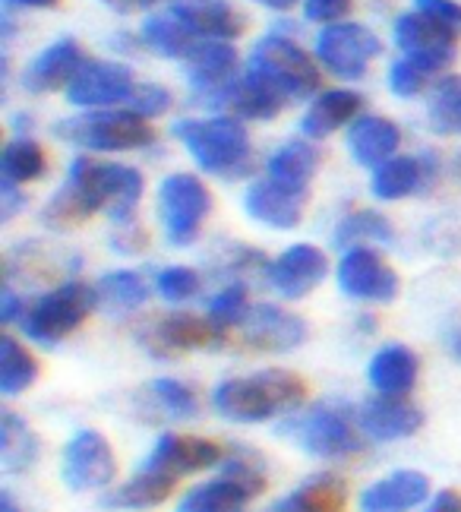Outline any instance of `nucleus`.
<instances>
[{"label": "nucleus", "mask_w": 461, "mask_h": 512, "mask_svg": "<svg viewBox=\"0 0 461 512\" xmlns=\"http://www.w3.org/2000/svg\"><path fill=\"white\" fill-rule=\"evenodd\" d=\"M95 291H98V307H105L108 313H130L149 301V285L133 269H114L102 275Z\"/></svg>", "instance_id": "35"}, {"label": "nucleus", "mask_w": 461, "mask_h": 512, "mask_svg": "<svg viewBox=\"0 0 461 512\" xmlns=\"http://www.w3.org/2000/svg\"><path fill=\"white\" fill-rule=\"evenodd\" d=\"M187 83L196 95V102H209L222 92L231 80H237V51L222 38H199L196 48L184 61Z\"/></svg>", "instance_id": "17"}, {"label": "nucleus", "mask_w": 461, "mask_h": 512, "mask_svg": "<svg viewBox=\"0 0 461 512\" xmlns=\"http://www.w3.org/2000/svg\"><path fill=\"white\" fill-rule=\"evenodd\" d=\"M143 342L155 358H174V354L184 351L218 348L225 342V329H218L209 317L203 320L193 317V313H171V317L146 329Z\"/></svg>", "instance_id": "16"}, {"label": "nucleus", "mask_w": 461, "mask_h": 512, "mask_svg": "<svg viewBox=\"0 0 461 512\" xmlns=\"http://www.w3.org/2000/svg\"><path fill=\"white\" fill-rule=\"evenodd\" d=\"M86 64L89 61L83 54V45H79L76 38H57L54 45L42 48L29 61V67L23 70V86L32 95H48L54 89H67Z\"/></svg>", "instance_id": "20"}, {"label": "nucleus", "mask_w": 461, "mask_h": 512, "mask_svg": "<svg viewBox=\"0 0 461 512\" xmlns=\"http://www.w3.org/2000/svg\"><path fill=\"white\" fill-rule=\"evenodd\" d=\"M379 54H383V42L360 23H332L316 35L319 64L338 80H360Z\"/></svg>", "instance_id": "10"}, {"label": "nucleus", "mask_w": 461, "mask_h": 512, "mask_svg": "<svg viewBox=\"0 0 461 512\" xmlns=\"http://www.w3.org/2000/svg\"><path fill=\"white\" fill-rule=\"evenodd\" d=\"M26 206V193H19V184H10V181H0V222H10L13 215Z\"/></svg>", "instance_id": "47"}, {"label": "nucleus", "mask_w": 461, "mask_h": 512, "mask_svg": "<svg viewBox=\"0 0 461 512\" xmlns=\"http://www.w3.org/2000/svg\"><path fill=\"white\" fill-rule=\"evenodd\" d=\"M174 136L187 146L193 162L206 174L237 181L253 168V146L247 127L231 114L218 117H184L174 124Z\"/></svg>", "instance_id": "3"}, {"label": "nucleus", "mask_w": 461, "mask_h": 512, "mask_svg": "<svg viewBox=\"0 0 461 512\" xmlns=\"http://www.w3.org/2000/svg\"><path fill=\"white\" fill-rule=\"evenodd\" d=\"M105 7H111L114 13H136V10H149L158 0H102Z\"/></svg>", "instance_id": "50"}, {"label": "nucleus", "mask_w": 461, "mask_h": 512, "mask_svg": "<svg viewBox=\"0 0 461 512\" xmlns=\"http://www.w3.org/2000/svg\"><path fill=\"white\" fill-rule=\"evenodd\" d=\"M307 190H294L266 177V181H253L244 193V209L253 222L269 228H297L304 219Z\"/></svg>", "instance_id": "21"}, {"label": "nucleus", "mask_w": 461, "mask_h": 512, "mask_svg": "<svg viewBox=\"0 0 461 512\" xmlns=\"http://www.w3.org/2000/svg\"><path fill=\"white\" fill-rule=\"evenodd\" d=\"M171 108V92L165 86H158V83H139L133 98H130V105L127 111L139 114V117H158V114H165Z\"/></svg>", "instance_id": "43"}, {"label": "nucleus", "mask_w": 461, "mask_h": 512, "mask_svg": "<svg viewBox=\"0 0 461 512\" xmlns=\"http://www.w3.org/2000/svg\"><path fill=\"white\" fill-rule=\"evenodd\" d=\"M338 288L354 301L389 304L398 294V275L376 250L354 247L345 250L342 263H338Z\"/></svg>", "instance_id": "13"}, {"label": "nucleus", "mask_w": 461, "mask_h": 512, "mask_svg": "<svg viewBox=\"0 0 461 512\" xmlns=\"http://www.w3.org/2000/svg\"><path fill=\"white\" fill-rule=\"evenodd\" d=\"M95 307H98L95 285L70 279L42 294V298H35L19 323H23V332L32 342L51 348L57 342H64L73 329L83 326Z\"/></svg>", "instance_id": "5"}, {"label": "nucleus", "mask_w": 461, "mask_h": 512, "mask_svg": "<svg viewBox=\"0 0 461 512\" xmlns=\"http://www.w3.org/2000/svg\"><path fill=\"white\" fill-rule=\"evenodd\" d=\"M146 244H149V238H146V228L139 225L136 219L133 222H120V228L111 234V247L117 250V253H143L146 250Z\"/></svg>", "instance_id": "46"}, {"label": "nucleus", "mask_w": 461, "mask_h": 512, "mask_svg": "<svg viewBox=\"0 0 461 512\" xmlns=\"http://www.w3.org/2000/svg\"><path fill=\"white\" fill-rule=\"evenodd\" d=\"M360 108H364V95L354 89L319 92L304 117H300V133H304V140H326L335 130L354 124L360 117Z\"/></svg>", "instance_id": "23"}, {"label": "nucleus", "mask_w": 461, "mask_h": 512, "mask_svg": "<svg viewBox=\"0 0 461 512\" xmlns=\"http://www.w3.org/2000/svg\"><path fill=\"white\" fill-rule=\"evenodd\" d=\"M23 313H26V301L19 298L10 285H4V294H0V320H4V323L23 320Z\"/></svg>", "instance_id": "48"}, {"label": "nucleus", "mask_w": 461, "mask_h": 512, "mask_svg": "<svg viewBox=\"0 0 461 512\" xmlns=\"http://www.w3.org/2000/svg\"><path fill=\"white\" fill-rule=\"evenodd\" d=\"M250 70L288 95V102L310 98L319 89V67L288 32H269L250 54Z\"/></svg>", "instance_id": "7"}, {"label": "nucleus", "mask_w": 461, "mask_h": 512, "mask_svg": "<svg viewBox=\"0 0 461 512\" xmlns=\"http://www.w3.org/2000/svg\"><path fill=\"white\" fill-rule=\"evenodd\" d=\"M427 124L439 136H455L461 133V76H443L427 105Z\"/></svg>", "instance_id": "38"}, {"label": "nucleus", "mask_w": 461, "mask_h": 512, "mask_svg": "<svg viewBox=\"0 0 461 512\" xmlns=\"http://www.w3.org/2000/svg\"><path fill=\"white\" fill-rule=\"evenodd\" d=\"M171 494H174V478L171 475L143 468L130 481L108 490V494L102 497V503L111 506V509H152V506H162Z\"/></svg>", "instance_id": "31"}, {"label": "nucleus", "mask_w": 461, "mask_h": 512, "mask_svg": "<svg viewBox=\"0 0 461 512\" xmlns=\"http://www.w3.org/2000/svg\"><path fill=\"white\" fill-rule=\"evenodd\" d=\"M237 329L240 342L263 354H285L307 342V323L275 304H253Z\"/></svg>", "instance_id": "14"}, {"label": "nucleus", "mask_w": 461, "mask_h": 512, "mask_svg": "<svg viewBox=\"0 0 461 512\" xmlns=\"http://www.w3.org/2000/svg\"><path fill=\"white\" fill-rule=\"evenodd\" d=\"M199 285H203L199 282V272L190 266H168L158 272V279H155L158 294H162L168 304H184V301L196 298Z\"/></svg>", "instance_id": "42"}, {"label": "nucleus", "mask_w": 461, "mask_h": 512, "mask_svg": "<svg viewBox=\"0 0 461 512\" xmlns=\"http://www.w3.org/2000/svg\"><path fill=\"white\" fill-rule=\"evenodd\" d=\"M225 456V449L203 440V437H184V433H162L152 452L146 456V471H162V475L180 478V475H193V471H203L218 465Z\"/></svg>", "instance_id": "19"}, {"label": "nucleus", "mask_w": 461, "mask_h": 512, "mask_svg": "<svg viewBox=\"0 0 461 512\" xmlns=\"http://www.w3.org/2000/svg\"><path fill=\"white\" fill-rule=\"evenodd\" d=\"M417 354L405 345H386L370 361V383L379 396H408L417 383Z\"/></svg>", "instance_id": "28"}, {"label": "nucleus", "mask_w": 461, "mask_h": 512, "mask_svg": "<svg viewBox=\"0 0 461 512\" xmlns=\"http://www.w3.org/2000/svg\"><path fill=\"white\" fill-rule=\"evenodd\" d=\"M146 396L155 402V408H162L168 418H196L199 411V399L196 392L187 383L177 380H152L146 386Z\"/></svg>", "instance_id": "40"}, {"label": "nucleus", "mask_w": 461, "mask_h": 512, "mask_svg": "<svg viewBox=\"0 0 461 512\" xmlns=\"http://www.w3.org/2000/svg\"><path fill=\"white\" fill-rule=\"evenodd\" d=\"M398 146H402V130L383 114H360L348 127V152L364 168H379L395 159Z\"/></svg>", "instance_id": "24"}, {"label": "nucleus", "mask_w": 461, "mask_h": 512, "mask_svg": "<svg viewBox=\"0 0 461 512\" xmlns=\"http://www.w3.org/2000/svg\"><path fill=\"white\" fill-rule=\"evenodd\" d=\"M212 212V193L196 174H168L158 187V215L168 234V244L187 247Z\"/></svg>", "instance_id": "9"}, {"label": "nucleus", "mask_w": 461, "mask_h": 512, "mask_svg": "<svg viewBox=\"0 0 461 512\" xmlns=\"http://www.w3.org/2000/svg\"><path fill=\"white\" fill-rule=\"evenodd\" d=\"M360 427L379 443L408 440L424 427V411L408 396H376L360 408Z\"/></svg>", "instance_id": "22"}, {"label": "nucleus", "mask_w": 461, "mask_h": 512, "mask_svg": "<svg viewBox=\"0 0 461 512\" xmlns=\"http://www.w3.org/2000/svg\"><path fill=\"white\" fill-rule=\"evenodd\" d=\"M433 155H395L373 171V196L376 200H405V196L424 190L433 181Z\"/></svg>", "instance_id": "26"}, {"label": "nucleus", "mask_w": 461, "mask_h": 512, "mask_svg": "<svg viewBox=\"0 0 461 512\" xmlns=\"http://www.w3.org/2000/svg\"><path fill=\"white\" fill-rule=\"evenodd\" d=\"M38 377V361L13 336H0V392L7 399L26 392Z\"/></svg>", "instance_id": "37"}, {"label": "nucleus", "mask_w": 461, "mask_h": 512, "mask_svg": "<svg viewBox=\"0 0 461 512\" xmlns=\"http://www.w3.org/2000/svg\"><path fill=\"white\" fill-rule=\"evenodd\" d=\"M0 512H19V506L13 503V497L7 494V490L0 494Z\"/></svg>", "instance_id": "54"}, {"label": "nucleus", "mask_w": 461, "mask_h": 512, "mask_svg": "<svg viewBox=\"0 0 461 512\" xmlns=\"http://www.w3.org/2000/svg\"><path fill=\"white\" fill-rule=\"evenodd\" d=\"M329 275L326 253L313 244H294L266 263V282L288 301H300Z\"/></svg>", "instance_id": "15"}, {"label": "nucleus", "mask_w": 461, "mask_h": 512, "mask_svg": "<svg viewBox=\"0 0 461 512\" xmlns=\"http://www.w3.org/2000/svg\"><path fill=\"white\" fill-rule=\"evenodd\" d=\"M54 133L89 152H133L155 143V130L146 117L127 108H98L57 121Z\"/></svg>", "instance_id": "4"}, {"label": "nucleus", "mask_w": 461, "mask_h": 512, "mask_svg": "<svg viewBox=\"0 0 461 512\" xmlns=\"http://www.w3.org/2000/svg\"><path fill=\"white\" fill-rule=\"evenodd\" d=\"M259 7H266V10H278V13H285L291 7H297V0H256Z\"/></svg>", "instance_id": "53"}, {"label": "nucleus", "mask_w": 461, "mask_h": 512, "mask_svg": "<svg viewBox=\"0 0 461 512\" xmlns=\"http://www.w3.org/2000/svg\"><path fill=\"white\" fill-rule=\"evenodd\" d=\"M427 512H461V494H455V490H443V494L433 497Z\"/></svg>", "instance_id": "49"}, {"label": "nucleus", "mask_w": 461, "mask_h": 512, "mask_svg": "<svg viewBox=\"0 0 461 512\" xmlns=\"http://www.w3.org/2000/svg\"><path fill=\"white\" fill-rule=\"evenodd\" d=\"M392 241H395V228L386 215L376 209L348 212L345 219L335 225V247H342V250L367 247V244H392Z\"/></svg>", "instance_id": "34"}, {"label": "nucleus", "mask_w": 461, "mask_h": 512, "mask_svg": "<svg viewBox=\"0 0 461 512\" xmlns=\"http://www.w3.org/2000/svg\"><path fill=\"white\" fill-rule=\"evenodd\" d=\"M60 475H64V484L76 490V494L108 487L117 475V459L111 443L98 430H76L70 443L64 446Z\"/></svg>", "instance_id": "11"}, {"label": "nucleus", "mask_w": 461, "mask_h": 512, "mask_svg": "<svg viewBox=\"0 0 461 512\" xmlns=\"http://www.w3.org/2000/svg\"><path fill=\"white\" fill-rule=\"evenodd\" d=\"M139 42H143L149 51L168 57V61H187V54L196 48L199 35H193L174 13L165 16H149L143 29H139Z\"/></svg>", "instance_id": "33"}, {"label": "nucleus", "mask_w": 461, "mask_h": 512, "mask_svg": "<svg viewBox=\"0 0 461 512\" xmlns=\"http://www.w3.org/2000/svg\"><path fill=\"white\" fill-rule=\"evenodd\" d=\"M139 200H143V174L136 168L117 162H95L79 155V159L70 162L67 184L48 200L42 222L60 231L86 222L89 215L105 209L120 225L136 219Z\"/></svg>", "instance_id": "1"}, {"label": "nucleus", "mask_w": 461, "mask_h": 512, "mask_svg": "<svg viewBox=\"0 0 461 512\" xmlns=\"http://www.w3.org/2000/svg\"><path fill=\"white\" fill-rule=\"evenodd\" d=\"M430 497V481L420 471H392L360 494V512H411Z\"/></svg>", "instance_id": "27"}, {"label": "nucleus", "mask_w": 461, "mask_h": 512, "mask_svg": "<svg viewBox=\"0 0 461 512\" xmlns=\"http://www.w3.org/2000/svg\"><path fill=\"white\" fill-rule=\"evenodd\" d=\"M48 171L45 149L38 146L32 136H16L0 152V181L10 184H29L38 181Z\"/></svg>", "instance_id": "36"}, {"label": "nucleus", "mask_w": 461, "mask_h": 512, "mask_svg": "<svg viewBox=\"0 0 461 512\" xmlns=\"http://www.w3.org/2000/svg\"><path fill=\"white\" fill-rule=\"evenodd\" d=\"M38 459V437L13 408H0V468L7 475L32 468Z\"/></svg>", "instance_id": "32"}, {"label": "nucleus", "mask_w": 461, "mask_h": 512, "mask_svg": "<svg viewBox=\"0 0 461 512\" xmlns=\"http://www.w3.org/2000/svg\"><path fill=\"white\" fill-rule=\"evenodd\" d=\"M266 490V475L259 462L244 456H228L222 478L193 487L177 503V512H244L253 497Z\"/></svg>", "instance_id": "8"}, {"label": "nucleus", "mask_w": 461, "mask_h": 512, "mask_svg": "<svg viewBox=\"0 0 461 512\" xmlns=\"http://www.w3.org/2000/svg\"><path fill=\"white\" fill-rule=\"evenodd\" d=\"M443 70H449V67L439 64V61H430V57H408V54H402L389 67V89L398 98H417Z\"/></svg>", "instance_id": "39"}, {"label": "nucleus", "mask_w": 461, "mask_h": 512, "mask_svg": "<svg viewBox=\"0 0 461 512\" xmlns=\"http://www.w3.org/2000/svg\"><path fill=\"white\" fill-rule=\"evenodd\" d=\"M278 433L319 459H354L364 452V437L354 427L351 415L335 405H316L304 415H291L282 421Z\"/></svg>", "instance_id": "6"}, {"label": "nucleus", "mask_w": 461, "mask_h": 512, "mask_svg": "<svg viewBox=\"0 0 461 512\" xmlns=\"http://www.w3.org/2000/svg\"><path fill=\"white\" fill-rule=\"evenodd\" d=\"M446 348H449L452 358L461 364V329H452V332H449V336H446Z\"/></svg>", "instance_id": "52"}, {"label": "nucleus", "mask_w": 461, "mask_h": 512, "mask_svg": "<svg viewBox=\"0 0 461 512\" xmlns=\"http://www.w3.org/2000/svg\"><path fill=\"white\" fill-rule=\"evenodd\" d=\"M250 310V294H247V285L244 282H231L225 285L222 291L215 294L209 301V320L218 326V329H231V326H240V320L247 317Z\"/></svg>", "instance_id": "41"}, {"label": "nucleus", "mask_w": 461, "mask_h": 512, "mask_svg": "<svg viewBox=\"0 0 461 512\" xmlns=\"http://www.w3.org/2000/svg\"><path fill=\"white\" fill-rule=\"evenodd\" d=\"M319 162H323V152H319L310 140H291L269 155L266 168H269L272 181L294 187V190H307L313 174L319 171Z\"/></svg>", "instance_id": "30"}, {"label": "nucleus", "mask_w": 461, "mask_h": 512, "mask_svg": "<svg viewBox=\"0 0 461 512\" xmlns=\"http://www.w3.org/2000/svg\"><path fill=\"white\" fill-rule=\"evenodd\" d=\"M133 70L117 61H89L67 86V102L76 108H127L136 92Z\"/></svg>", "instance_id": "12"}, {"label": "nucleus", "mask_w": 461, "mask_h": 512, "mask_svg": "<svg viewBox=\"0 0 461 512\" xmlns=\"http://www.w3.org/2000/svg\"><path fill=\"white\" fill-rule=\"evenodd\" d=\"M351 10V0H304V16L310 23H342V16H348Z\"/></svg>", "instance_id": "45"}, {"label": "nucleus", "mask_w": 461, "mask_h": 512, "mask_svg": "<svg viewBox=\"0 0 461 512\" xmlns=\"http://www.w3.org/2000/svg\"><path fill=\"white\" fill-rule=\"evenodd\" d=\"M392 42L408 57H430V61H439L446 67L455 64L458 35L452 29H446L443 23H436L433 16L420 13V10L402 13L395 19Z\"/></svg>", "instance_id": "18"}, {"label": "nucleus", "mask_w": 461, "mask_h": 512, "mask_svg": "<svg viewBox=\"0 0 461 512\" xmlns=\"http://www.w3.org/2000/svg\"><path fill=\"white\" fill-rule=\"evenodd\" d=\"M171 13L199 38H222L231 42L247 29L244 16L231 0H171Z\"/></svg>", "instance_id": "25"}, {"label": "nucleus", "mask_w": 461, "mask_h": 512, "mask_svg": "<svg viewBox=\"0 0 461 512\" xmlns=\"http://www.w3.org/2000/svg\"><path fill=\"white\" fill-rule=\"evenodd\" d=\"M348 484L338 475H313L278 503L272 512H345Z\"/></svg>", "instance_id": "29"}, {"label": "nucleus", "mask_w": 461, "mask_h": 512, "mask_svg": "<svg viewBox=\"0 0 461 512\" xmlns=\"http://www.w3.org/2000/svg\"><path fill=\"white\" fill-rule=\"evenodd\" d=\"M414 7L420 13L433 16L436 23H443L455 35H461V4L458 0H414Z\"/></svg>", "instance_id": "44"}, {"label": "nucleus", "mask_w": 461, "mask_h": 512, "mask_svg": "<svg viewBox=\"0 0 461 512\" xmlns=\"http://www.w3.org/2000/svg\"><path fill=\"white\" fill-rule=\"evenodd\" d=\"M4 7L7 10H16V7H23V10H57L60 0H4Z\"/></svg>", "instance_id": "51"}, {"label": "nucleus", "mask_w": 461, "mask_h": 512, "mask_svg": "<svg viewBox=\"0 0 461 512\" xmlns=\"http://www.w3.org/2000/svg\"><path fill=\"white\" fill-rule=\"evenodd\" d=\"M307 399V383L291 370H259L253 377H234L218 383L212 405L218 415L237 424H259L272 415H294Z\"/></svg>", "instance_id": "2"}]
</instances>
